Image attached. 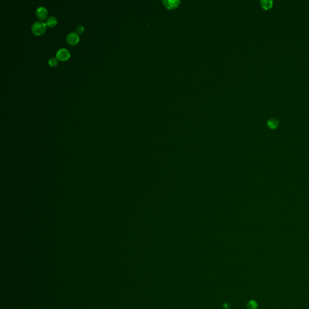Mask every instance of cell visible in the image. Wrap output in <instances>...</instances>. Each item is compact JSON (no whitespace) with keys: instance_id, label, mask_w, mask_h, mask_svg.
<instances>
[{"instance_id":"obj_1","label":"cell","mask_w":309,"mask_h":309,"mask_svg":"<svg viewBox=\"0 0 309 309\" xmlns=\"http://www.w3.org/2000/svg\"><path fill=\"white\" fill-rule=\"evenodd\" d=\"M32 30L36 36L43 35L47 30L46 23L42 21H36L32 25Z\"/></svg>"},{"instance_id":"obj_2","label":"cell","mask_w":309,"mask_h":309,"mask_svg":"<svg viewBox=\"0 0 309 309\" xmlns=\"http://www.w3.org/2000/svg\"><path fill=\"white\" fill-rule=\"evenodd\" d=\"M71 54L67 49H61L57 51L56 58L61 61H65L70 57Z\"/></svg>"},{"instance_id":"obj_3","label":"cell","mask_w":309,"mask_h":309,"mask_svg":"<svg viewBox=\"0 0 309 309\" xmlns=\"http://www.w3.org/2000/svg\"><path fill=\"white\" fill-rule=\"evenodd\" d=\"M66 41L71 46H76L79 42V36L77 33H69L66 36Z\"/></svg>"},{"instance_id":"obj_4","label":"cell","mask_w":309,"mask_h":309,"mask_svg":"<svg viewBox=\"0 0 309 309\" xmlns=\"http://www.w3.org/2000/svg\"><path fill=\"white\" fill-rule=\"evenodd\" d=\"M36 16L38 19L41 21L44 20L48 16V11L45 7H40L36 11Z\"/></svg>"},{"instance_id":"obj_5","label":"cell","mask_w":309,"mask_h":309,"mask_svg":"<svg viewBox=\"0 0 309 309\" xmlns=\"http://www.w3.org/2000/svg\"><path fill=\"white\" fill-rule=\"evenodd\" d=\"M57 24V19L54 16H50L46 21V25L49 27H54Z\"/></svg>"},{"instance_id":"obj_6","label":"cell","mask_w":309,"mask_h":309,"mask_svg":"<svg viewBox=\"0 0 309 309\" xmlns=\"http://www.w3.org/2000/svg\"><path fill=\"white\" fill-rule=\"evenodd\" d=\"M260 4L261 7L264 9L268 10L272 7L273 1L272 0H261L260 1Z\"/></svg>"},{"instance_id":"obj_7","label":"cell","mask_w":309,"mask_h":309,"mask_svg":"<svg viewBox=\"0 0 309 309\" xmlns=\"http://www.w3.org/2000/svg\"><path fill=\"white\" fill-rule=\"evenodd\" d=\"M267 125L271 129H276L279 125V121L275 118H272L267 121Z\"/></svg>"},{"instance_id":"obj_8","label":"cell","mask_w":309,"mask_h":309,"mask_svg":"<svg viewBox=\"0 0 309 309\" xmlns=\"http://www.w3.org/2000/svg\"><path fill=\"white\" fill-rule=\"evenodd\" d=\"M258 304L254 300H251L247 304V309H257Z\"/></svg>"},{"instance_id":"obj_9","label":"cell","mask_w":309,"mask_h":309,"mask_svg":"<svg viewBox=\"0 0 309 309\" xmlns=\"http://www.w3.org/2000/svg\"><path fill=\"white\" fill-rule=\"evenodd\" d=\"M49 64L51 67L56 66V65L58 64L57 59V58H54V57H52V58L50 59L49 61Z\"/></svg>"},{"instance_id":"obj_10","label":"cell","mask_w":309,"mask_h":309,"mask_svg":"<svg viewBox=\"0 0 309 309\" xmlns=\"http://www.w3.org/2000/svg\"><path fill=\"white\" fill-rule=\"evenodd\" d=\"M84 30H85V29H84L83 26H82L81 25L78 26L76 28V32L77 34H82L84 32Z\"/></svg>"},{"instance_id":"obj_11","label":"cell","mask_w":309,"mask_h":309,"mask_svg":"<svg viewBox=\"0 0 309 309\" xmlns=\"http://www.w3.org/2000/svg\"><path fill=\"white\" fill-rule=\"evenodd\" d=\"M224 307L225 309H228L230 307V305L228 303H224Z\"/></svg>"}]
</instances>
